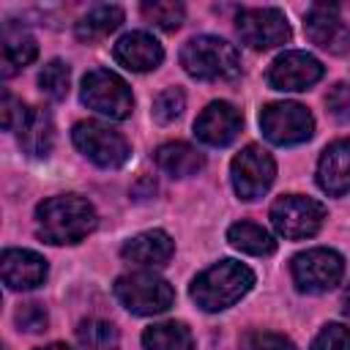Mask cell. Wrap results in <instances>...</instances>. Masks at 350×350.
Segmentation results:
<instances>
[{
	"instance_id": "cell-1",
	"label": "cell",
	"mask_w": 350,
	"mask_h": 350,
	"mask_svg": "<svg viewBox=\"0 0 350 350\" xmlns=\"http://www.w3.org/2000/svg\"><path fill=\"white\" fill-rule=\"evenodd\" d=\"M36 224H38V235L46 243H55V246L79 243L93 232L96 211L79 194H57L38 202Z\"/></svg>"
},
{
	"instance_id": "cell-2",
	"label": "cell",
	"mask_w": 350,
	"mask_h": 350,
	"mask_svg": "<svg viewBox=\"0 0 350 350\" xmlns=\"http://www.w3.org/2000/svg\"><path fill=\"white\" fill-rule=\"evenodd\" d=\"M254 284L252 268L235 260H221L211 268H205L194 282H191V298L197 306L205 312H219L241 301Z\"/></svg>"
},
{
	"instance_id": "cell-3",
	"label": "cell",
	"mask_w": 350,
	"mask_h": 350,
	"mask_svg": "<svg viewBox=\"0 0 350 350\" xmlns=\"http://www.w3.org/2000/svg\"><path fill=\"white\" fill-rule=\"evenodd\" d=\"M180 66L194 79L219 82V79H232L241 74V55L230 41L219 36H197L183 44Z\"/></svg>"
},
{
	"instance_id": "cell-4",
	"label": "cell",
	"mask_w": 350,
	"mask_h": 350,
	"mask_svg": "<svg viewBox=\"0 0 350 350\" xmlns=\"http://www.w3.org/2000/svg\"><path fill=\"white\" fill-rule=\"evenodd\" d=\"M79 98L82 104H88V109L107 115L112 120H123L131 115L134 98L129 85L109 68H93L82 77V88H79Z\"/></svg>"
},
{
	"instance_id": "cell-5",
	"label": "cell",
	"mask_w": 350,
	"mask_h": 350,
	"mask_svg": "<svg viewBox=\"0 0 350 350\" xmlns=\"http://www.w3.org/2000/svg\"><path fill=\"white\" fill-rule=\"evenodd\" d=\"M115 295L131 314H161L175 301L172 284L148 271L120 276L115 282Z\"/></svg>"
},
{
	"instance_id": "cell-6",
	"label": "cell",
	"mask_w": 350,
	"mask_h": 350,
	"mask_svg": "<svg viewBox=\"0 0 350 350\" xmlns=\"http://www.w3.org/2000/svg\"><path fill=\"white\" fill-rule=\"evenodd\" d=\"M260 129L273 145H298L314 134V118L304 104L276 101L260 112Z\"/></svg>"
},
{
	"instance_id": "cell-7",
	"label": "cell",
	"mask_w": 350,
	"mask_h": 350,
	"mask_svg": "<svg viewBox=\"0 0 350 350\" xmlns=\"http://www.w3.org/2000/svg\"><path fill=\"white\" fill-rule=\"evenodd\" d=\"M271 221H273L276 232L290 241L309 238L323 227L325 205L312 197H304V194H287L271 205Z\"/></svg>"
},
{
	"instance_id": "cell-8",
	"label": "cell",
	"mask_w": 350,
	"mask_h": 350,
	"mask_svg": "<svg viewBox=\"0 0 350 350\" xmlns=\"http://www.w3.org/2000/svg\"><path fill=\"white\" fill-rule=\"evenodd\" d=\"M71 139L93 164H98L104 170H115V167L126 164V159L131 153L129 142L120 131H115L104 123H96V120L77 123L71 131Z\"/></svg>"
},
{
	"instance_id": "cell-9",
	"label": "cell",
	"mask_w": 350,
	"mask_h": 350,
	"mask_svg": "<svg viewBox=\"0 0 350 350\" xmlns=\"http://www.w3.org/2000/svg\"><path fill=\"white\" fill-rule=\"evenodd\" d=\"M345 260L334 249H306L293 257V279L304 293H325L342 282Z\"/></svg>"
},
{
	"instance_id": "cell-10",
	"label": "cell",
	"mask_w": 350,
	"mask_h": 350,
	"mask_svg": "<svg viewBox=\"0 0 350 350\" xmlns=\"http://www.w3.org/2000/svg\"><path fill=\"white\" fill-rule=\"evenodd\" d=\"M230 175H232L235 194L241 200H257L271 189V183L276 178V164H273L271 153L262 150L260 145H246L232 159Z\"/></svg>"
},
{
	"instance_id": "cell-11",
	"label": "cell",
	"mask_w": 350,
	"mask_h": 350,
	"mask_svg": "<svg viewBox=\"0 0 350 350\" xmlns=\"http://www.w3.org/2000/svg\"><path fill=\"white\" fill-rule=\"evenodd\" d=\"M238 36L252 49H271L290 41L287 16L279 8H243L238 14Z\"/></svg>"
},
{
	"instance_id": "cell-12",
	"label": "cell",
	"mask_w": 350,
	"mask_h": 350,
	"mask_svg": "<svg viewBox=\"0 0 350 350\" xmlns=\"http://www.w3.org/2000/svg\"><path fill=\"white\" fill-rule=\"evenodd\" d=\"M323 63L309 55V52H284L279 55L271 68H268V85L273 90H284V93H293V90H306L312 88L314 82L323 79Z\"/></svg>"
},
{
	"instance_id": "cell-13",
	"label": "cell",
	"mask_w": 350,
	"mask_h": 350,
	"mask_svg": "<svg viewBox=\"0 0 350 350\" xmlns=\"http://www.w3.org/2000/svg\"><path fill=\"white\" fill-rule=\"evenodd\" d=\"M241 131V112L230 101H213L208 104L197 120H194V134L213 148L230 145Z\"/></svg>"
},
{
	"instance_id": "cell-14",
	"label": "cell",
	"mask_w": 350,
	"mask_h": 350,
	"mask_svg": "<svg viewBox=\"0 0 350 350\" xmlns=\"http://www.w3.org/2000/svg\"><path fill=\"white\" fill-rule=\"evenodd\" d=\"M304 30L312 44L331 55H347L350 52V27L334 14L328 5H312L304 22Z\"/></svg>"
},
{
	"instance_id": "cell-15",
	"label": "cell",
	"mask_w": 350,
	"mask_h": 350,
	"mask_svg": "<svg viewBox=\"0 0 350 350\" xmlns=\"http://www.w3.org/2000/svg\"><path fill=\"white\" fill-rule=\"evenodd\" d=\"M46 260L30 249H5L0 260V273L8 290H33L46 279Z\"/></svg>"
},
{
	"instance_id": "cell-16",
	"label": "cell",
	"mask_w": 350,
	"mask_h": 350,
	"mask_svg": "<svg viewBox=\"0 0 350 350\" xmlns=\"http://www.w3.org/2000/svg\"><path fill=\"white\" fill-rule=\"evenodd\" d=\"M112 55L129 71H150L164 60L161 44L150 33H142V30H134L118 38V44L112 46Z\"/></svg>"
},
{
	"instance_id": "cell-17",
	"label": "cell",
	"mask_w": 350,
	"mask_h": 350,
	"mask_svg": "<svg viewBox=\"0 0 350 350\" xmlns=\"http://www.w3.org/2000/svg\"><path fill=\"white\" fill-rule=\"evenodd\" d=\"M317 183L331 197L350 191V139H336L323 150L317 161Z\"/></svg>"
},
{
	"instance_id": "cell-18",
	"label": "cell",
	"mask_w": 350,
	"mask_h": 350,
	"mask_svg": "<svg viewBox=\"0 0 350 350\" xmlns=\"http://www.w3.org/2000/svg\"><path fill=\"white\" fill-rule=\"evenodd\" d=\"M172 252H175V243H172V238H170L164 230L139 232V235H134L131 241H126L123 249H120L123 260L137 262V265H145V268L167 265V260L172 257Z\"/></svg>"
},
{
	"instance_id": "cell-19",
	"label": "cell",
	"mask_w": 350,
	"mask_h": 350,
	"mask_svg": "<svg viewBox=\"0 0 350 350\" xmlns=\"http://www.w3.org/2000/svg\"><path fill=\"white\" fill-rule=\"evenodd\" d=\"M16 139H19L22 150L27 156L46 159L49 150H52V142H55V126H52L49 112L36 109V107H27L22 123L16 126Z\"/></svg>"
},
{
	"instance_id": "cell-20",
	"label": "cell",
	"mask_w": 350,
	"mask_h": 350,
	"mask_svg": "<svg viewBox=\"0 0 350 350\" xmlns=\"http://www.w3.org/2000/svg\"><path fill=\"white\" fill-rule=\"evenodd\" d=\"M36 55H38V44L27 30L14 25L3 27V77H14L25 66H30Z\"/></svg>"
},
{
	"instance_id": "cell-21",
	"label": "cell",
	"mask_w": 350,
	"mask_h": 350,
	"mask_svg": "<svg viewBox=\"0 0 350 350\" xmlns=\"http://www.w3.org/2000/svg\"><path fill=\"white\" fill-rule=\"evenodd\" d=\"M156 164L161 172L172 175V178H189L197 175L205 164L202 153L186 142H164L156 148Z\"/></svg>"
},
{
	"instance_id": "cell-22",
	"label": "cell",
	"mask_w": 350,
	"mask_h": 350,
	"mask_svg": "<svg viewBox=\"0 0 350 350\" xmlns=\"http://www.w3.org/2000/svg\"><path fill=\"white\" fill-rule=\"evenodd\" d=\"M142 347L145 350H194V339L183 323L170 320V323H156L145 328Z\"/></svg>"
},
{
	"instance_id": "cell-23",
	"label": "cell",
	"mask_w": 350,
	"mask_h": 350,
	"mask_svg": "<svg viewBox=\"0 0 350 350\" xmlns=\"http://www.w3.org/2000/svg\"><path fill=\"white\" fill-rule=\"evenodd\" d=\"M123 22V8L118 5H96L77 22V38L79 41H101L112 30H118Z\"/></svg>"
},
{
	"instance_id": "cell-24",
	"label": "cell",
	"mask_w": 350,
	"mask_h": 350,
	"mask_svg": "<svg viewBox=\"0 0 350 350\" xmlns=\"http://www.w3.org/2000/svg\"><path fill=\"white\" fill-rule=\"evenodd\" d=\"M227 241H230L235 249H241V252H246V254H254V257L273 254V249H276L273 235H271L265 227L254 224V221H235V224L227 230Z\"/></svg>"
},
{
	"instance_id": "cell-25",
	"label": "cell",
	"mask_w": 350,
	"mask_h": 350,
	"mask_svg": "<svg viewBox=\"0 0 350 350\" xmlns=\"http://www.w3.org/2000/svg\"><path fill=\"white\" fill-rule=\"evenodd\" d=\"M82 350H120L118 328L107 320H82L77 328Z\"/></svg>"
},
{
	"instance_id": "cell-26",
	"label": "cell",
	"mask_w": 350,
	"mask_h": 350,
	"mask_svg": "<svg viewBox=\"0 0 350 350\" xmlns=\"http://www.w3.org/2000/svg\"><path fill=\"white\" fill-rule=\"evenodd\" d=\"M68 82H71V71H68V66L63 60H49L41 68V74H38L41 93H46L55 101H60V98L68 96Z\"/></svg>"
},
{
	"instance_id": "cell-27",
	"label": "cell",
	"mask_w": 350,
	"mask_h": 350,
	"mask_svg": "<svg viewBox=\"0 0 350 350\" xmlns=\"http://www.w3.org/2000/svg\"><path fill=\"white\" fill-rule=\"evenodd\" d=\"M142 14L161 30H178L186 16V8L172 0H156V3H142Z\"/></svg>"
},
{
	"instance_id": "cell-28",
	"label": "cell",
	"mask_w": 350,
	"mask_h": 350,
	"mask_svg": "<svg viewBox=\"0 0 350 350\" xmlns=\"http://www.w3.org/2000/svg\"><path fill=\"white\" fill-rule=\"evenodd\" d=\"M183 107H186L183 90L167 88V90H161V93L156 96V101H153V118H156L159 123H172L175 118H180Z\"/></svg>"
},
{
	"instance_id": "cell-29",
	"label": "cell",
	"mask_w": 350,
	"mask_h": 350,
	"mask_svg": "<svg viewBox=\"0 0 350 350\" xmlns=\"http://www.w3.org/2000/svg\"><path fill=\"white\" fill-rule=\"evenodd\" d=\"M243 350H295V345L282 336V334H273V331H249L243 339H241Z\"/></svg>"
},
{
	"instance_id": "cell-30",
	"label": "cell",
	"mask_w": 350,
	"mask_h": 350,
	"mask_svg": "<svg viewBox=\"0 0 350 350\" xmlns=\"http://www.w3.org/2000/svg\"><path fill=\"white\" fill-rule=\"evenodd\" d=\"M309 350H350V328L347 325H339V323H331L325 325Z\"/></svg>"
},
{
	"instance_id": "cell-31",
	"label": "cell",
	"mask_w": 350,
	"mask_h": 350,
	"mask_svg": "<svg viewBox=\"0 0 350 350\" xmlns=\"http://www.w3.org/2000/svg\"><path fill=\"white\" fill-rule=\"evenodd\" d=\"M46 323H49V317H46V309H44L41 304H22V306L16 309V325H19L22 331H27V334L44 331Z\"/></svg>"
},
{
	"instance_id": "cell-32",
	"label": "cell",
	"mask_w": 350,
	"mask_h": 350,
	"mask_svg": "<svg viewBox=\"0 0 350 350\" xmlns=\"http://www.w3.org/2000/svg\"><path fill=\"white\" fill-rule=\"evenodd\" d=\"M0 112H3V126H5L8 131H16V126L22 123V118H25V112H27V107H25L19 98H14L11 93H3Z\"/></svg>"
},
{
	"instance_id": "cell-33",
	"label": "cell",
	"mask_w": 350,
	"mask_h": 350,
	"mask_svg": "<svg viewBox=\"0 0 350 350\" xmlns=\"http://www.w3.org/2000/svg\"><path fill=\"white\" fill-rule=\"evenodd\" d=\"M328 109H331L339 120L350 123V85H336V88L328 93Z\"/></svg>"
},
{
	"instance_id": "cell-34",
	"label": "cell",
	"mask_w": 350,
	"mask_h": 350,
	"mask_svg": "<svg viewBox=\"0 0 350 350\" xmlns=\"http://www.w3.org/2000/svg\"><path fill=\"white\" fill-rule=\"evenodd\" d=\"M342 309H345V314H350V284H347V290L342 295Z\"/></svg>"
},
{
	"instance_id": "cell-35",
	"label": "cell",
	"mask_w": 350,
	"mask_h": 350,
	"mask_svg": "<svg viewBox=\"0 0 350 350\" xmlns=\"http://www.w3.org/2000/svg\"><path fill=\"white\" fill-rule=\"evenodd\" d=\"M38 350H71L68 345H63V342H52V345H46V347H38Z\"/></svg>"
}]
</instances>
